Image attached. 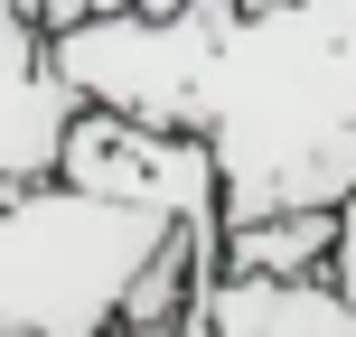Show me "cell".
Segmentation results:
<instances>
[{"mask_svg":"<svg viewBox=\"0 0 356 337\" xmlns=\"http://www.w3.org/2000/svg\"><path fill=\"white\" fill-rule=\"evenodd\" d=\"M188 131L216 141L225 225L356 188V0H234Z\"/></svg>","mask_w":356,"mask_h":337,"instance_id":"obj_1","label":"cell"},{"mask_svg":"<svg viewBox=\"0 0 356 337\" xmlns=\"http://www.w3.org/2000/svg\"><path fill=\"white\" fill-rule=\"evenodd\" d=\"M178 234V215L94 197L75 178L0 197V328L29 337H104L122 319V290Z\"/></svg>","mask_w":356,"mask_h":337,"instance_id":"obj_2","label":"cell"},{"mask_svg":"<svg viewBox=\"0 0 356 337\" xmlns=\"http://www.w3.org/2000/svg\"><path fill=\"white\" fill-rule=\"evenodd\" d=\"M75 188L94 197H131V206H160L207 244V272H225V169H216V141L207 131H169V122H141V113H113V104H85L66 131V169Z\"/></svg>","mask_w":356,"mask_h":337,"instance_id":"obj_3","label":"cell"},{"mask_svg":"<svg viewBox=\"0 0 356 337\" xmlns=\"http://www.w3.org/2000/svg\"><path fill=\"white\" fill-rule=\"evenodd\" d=\"M75 113H85V85L56 66V28L19 0H0V197L47 188L66 169Z\"/></svg>","mask_w":356,"mask_h":337,"instance_id":"obj_4","label":"cell"},{"mask_svg":"<svg viewBox=\"0 0 356 337\" xmlns=\"http://www.w3.org/2000/svg\"><path fill=\"white\" fill-rule=\"evenodd\" d=\"M216 337H356V290L328 272H216Z\"/></svg>","mask_w":356,"mask_h":337,"instance_id":"obj_5","label":"cell"},{"mask_svg":"<svg viewBox=\"0 0 356 337\" xmlns=\"http://www.w3.org/2000/svg\"><path fill=\"white\" fill-rule=\"evenodd\" d=\"M328 253H338V206H291V215L225 225V272H328Z\"/></svg>","mask_w":356,"mask_h":337,"instance_id":"obj_6","label":"cell"},{"mask_svg":"<svg viewBox=\"0 0 356 337\" xmlns=\"http://www.w3.org/2000/svg\"><path fill=\"white\" fill-rule=\"evenodd\" d=\"M104 10H141V19H169L188 0H47V28H75V19H104Z\"/></svg>","mask_w":356,"mask_h":337,"instance_id":"obj_7","label":"cell"},{"mask_svg":"<svg viewBox=\"0 0 356 337\" xmlns=\"http://www.w3.org/2000/svg\"><path fill=\"white\" fill-rule=\"evenodd\" d=\"M328 281H338V290H356V188L338 197V253H328Z\"/></svg>","mask_w":356,"mask_h":337,"instance_id":"obj_8","label":"cell"},{"mask_svg":"<svg viewBox=\"0 0 356 337\" xmlns=\"http://www.w3.org/2000/svg\"><path fill=\"white\" fill-rule=\"evenodd\" d=\"M178 337H216V309L197 300V309H188V328H178Z\"/></svg>","mask_w":356,"mask_h":337,"instance_id":"obj_9","label":"cell"},{"mask_svg":"<svg viewBox=\"0 0 356 337\" xmlns=\"http://www.w3.org/2000/svg\"><path fill=\"white\" fill-rule=\"evenodd\" d=\"M104 337H131V328H122V319H113V328H104Z\"/></svg>","mask_w":356,"mask_h":337,"instance_id":"obj_10","label":"cell"},{"mask_svg":"<svg viewBox=\"0 0 356 337\" xmlns=\"http://www.w3.org/2000/svg\"><path fill=\"white\" fill-rule=\"evenodd\" d=\"M0 337H29V328H0Z\"/></svg>","mask_w":356,"mask_h":337,"instance_id":"obj_11","label":"cell"}]
</instances>
